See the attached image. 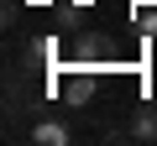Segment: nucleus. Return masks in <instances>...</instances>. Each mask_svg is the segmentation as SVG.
Segmentation results:
<instances>
[{"label": "nucleus", "mask_w": 157, "mask_h": 146, "mask_svg": "<svg viewBox=\"0 0 157 146\" xmlns=\"http://www.w3.org/2000/svg\"><path fill=\"white\" fill-rule=\"evenodd\" d=\"M100 68H84V63H73V73H63L58 78V94L68 99V104H89L94 99V89H100V78H94Z\"/></svg>", "instance_id": "obj_1"}, {"label": "nucleus", "mask_w": 157, "mask_h": 146, "mask_svg": "<svg viewBox=\"0 0 157 146\" xmlns=\"http://www.w3.org/2000/svg\"><path fill=\"white\" fill-rule=\"evenodd\" d=\"M105 57H110V42H105L100 31H84V37L73 42V63H84V68H100Z\"/></svg>", "instance_id": "obj_2"}, {"label": "nucleus", "mask_w": 157, "mask_h": 146, "mask_svg": "<svg viewBox=\"0 0 157 146\" xmlns=\"http://www.w3.org/2000/svg\"><path fill=\"white\" fill-rule=\"evenodd\" d=\"M131 141H157V104H141L131 115Z\"/></svg>", "instance_id": "obj_4"}, {"label": "nucleus", "mask_w": 157, "mask_h": 146, "mask_svg": "<svg viewBox=\"0 0 157 146\" xmlns=\"http://www.w3.org/2000/svg\"><path fill=\"white\" fill-rule=\"evenodd\" d=\"M68 141H73V130L63 120H52V115L47 120H32V146H68Z\"/></svg>", "instance_id": "obj_3"}, {"label": "nucleus", "mask_w": 157, "mask_h": 146, "mask_svg": "<svg viewBox=\"0 0 157 146\" xmlns=\"http://www.w3.org/2000/svg\"><path fill=\"white\" fill-rule=\"evenodd\" d=\"M141 31H147V37L157 31V11H141Z\"/></svg>", "instance_id": "obj_6"}, {"label": "nucleus", "mask_w": 157, "mask_h": 146, "mask_svg": "<svg viewBox=\"0 0 157 146\" xmlns=\"http://www.w3.org/2000/svg\"><path fill=\"white\" fill-rule=\"evenodd\" d=\"M52 57H58V42H47V37L26 47V63H37V68H42V63H52Z\"/></svg>", "instance_id": "obj_5"}]
</instances>
